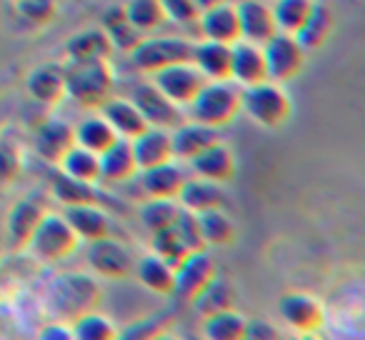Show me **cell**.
Wrapping results in <instances>:
<instances>
[{
    "label": "cell",
    "instance_id": "d590c367",
    "mask_svg": "<svg viewBox=\"0 0 365 340\" xmlns=\"http://www.w3.org/2000/svg\"><path fill=\"white\" fill-rule=\"evenodd\" d=\"M123 13L130 21V26L138 28L140 33L158 31L168 21L160 0H125Z\"/></svg>",
    "mask_w": 365,
    "mask_h": 340
},
{
    "label": "cell",
    "instance_id": "83f0119b",
    "mask_svg": "<svg viewBox=\"0 0 365 340\" xmlns=\"http://www.w3.org/2000/svg\"><path fill=\"white\" fill-rule=\"evenodd\" d=\"M230 61H233V48L228 43L203 41L198 46H193V66L208 81H228Z\"/></svg>",
    "mask_w": 365,
    "mask_h": 340
},
{
    "label": "cell",
    "instance_id": "6da1fadb",
    "mask_svg": "<svg viewBox=\"0 0 365 340\" xmlns=\"http://www.w3.org/2000/svg\"><path fill=\"white\" fill-rule=\"evenodd\" d=\"M188 118L210 128H223L243 113V88L228 81H208L188 103Z\"/></svg>",
    "mask_w": 365,
    "mask_h": 340
},
{
    "label": "cell",
    "instance_id": "bcb514c9",
    "mask_svg": "<svg viewBox=\"0 0 365 340\" xmlns=\"http://www.w3.org/2000/svg\"><path fill=\"white\" fill-rule=\"evenodd\" d=\"M23 170V155L16 143L0 138V183H11Z\"/></svg>",
    "mask_w": 365,
    "mask_h": 340
},
{
    "label": "cell",
    "instance_id": "44dd1931",
    "mask_svg": "<svg viewBox=\"0 0 365 340\" xmlns=\"http://www.w3.org/2000/svg\"><path fill=\"white\" fill-rule=\"evenodd\" d=\"M26 88L33 101L43 105H58L66 98V68L58 63H43L31 71Z\"/></svg>",
    "mask_w": 365,
    "mask_h": 340
},
{
    "label": "cell",
    "instance_id": "7c38bea8",
    "mask_svg": "<svg viewBox=\"0 0 365 340\" xmlns=\"http://www.w3.org/2000/svg\"><path fill=\"white\" fill-rule=\"evenodd\" d=\"M130 101L135 103V108L140 110V115L145 118L148 125L168 128V130H173V128L182 123L180 105H175L170 98L163 96L153 83H143V86H138L135 91H133Z\"/></svg>",
    "mask_w": 365,
    "mask_h": 340
},
{
    "label": "cell",
    "instance_id": "ba28073f",
    "mask_svg": "<svg viewBox=\"0 0 365 340\" xmlns=\"http://www.w3.org/2000/svg\"><path fill=\"white\" fill-rule=\"evenodd\" d=\"M86 260H88V268L106 280L128 278V275H133V265H135L130 248L123 245L120 240L110 238V235L91 240L86 250Z\"/></svg>",
    "mask_w": 365,
    "mask_h": 340
},
{
    "label": "cell",
    "instance_id": "cb8c5ba5",
    "mask_svg": "<svg viewBox=\"0 0 365 340\" xmlns=\"http://www.w3.org/2000/svg\"><path fill=\"white\" fill-rule=\"evenodd\" d=\"M133 275L143 288H148L155 295H173V290H175V268L158 253H148L138 258L133 265Z\"/></svg>",
    "mask_w": 365,
    "mask_h": 340
},
{
    "label": "cell",
    "instance_id": "9a60e30c",
    "mask_svg": "<svg viewBox=\"0 0 365 340\" xmlns=\"http://www.w3.org/2000/svg\"><path fill=\"white\" fill-rule=\"evenodd\" d=\"M33 145H36V153L43 160L56 163L58 165V160L66 155L68 148L76 145V128H73L71 123L61 120V118H48L36 130Z\"/></svg>",
    "mask_w": 365,
    "mask_h": 340
},
{
    "label": "cell",
    "instance_id": "f35d334b",
    "mask_svg": "<svg viewBox=\"0 0 365 340\" xmlns=\"http://www.w3.org/2000/svg\"><path fill=\"white\" fill-rule=\"evenodd\" d=\"M180 213V203L175 198H148V203L140 205V223L150 233H158L163 228H170Z\"/></svg>",
    "mask_w": 365,
    "mask_h": 340
},
{
    "label": "cell",
    "instance_id": "484cf974",
    "mask_svg": "<svg viewBox=\"0 0 365 340\" xmlns=\"http://www.w3.org/2000/svg\"><path fill=\"white\" fill-rule=\"evenodd\" d=\"M66 51L71 63H91V61H110L113 43L103 28H88L81 31L66 43Z\"/></svg>",
    "mask_w": 365,
    "mask_h": 340
},
{
    "label": "cell",
    "instance_id": "9c48e42d",
    "mask_svg": "<svg viewBox=\"0 0 365 340\" xmlns=\"http://www.w3.org/2000/svg\"><path fill=\"white\" fill-rule=\"evenodd\" d=\"M265 56V71H268V81L273 83H288L300 76L305 66V51L295 36L290 33H275L268 43L263 46Z\"/></svg>",
    "mask_w": 365,
    "mask_h": 340
},
{
    "label": "cell",
    "instance_id": "4316f807",
    "mask_svg": "<svg viewBox=\"0 0 365 340\" xmlns=\"http://www.w3.org/2000/svg\"><path fill=\"white\" fill-rule=\"evenodd\" d=\"M101 115L110 123V128L118 135L128 138V140H133L138 133H143L148 128L145 118L140 115V110H138L130 98H108L101 105Z\"/></svg>",
    "mask_w": 365,
    "mask_h": 340
},
{
    "label": "cell",
    "instance_id": "ab89813d",
    "mask_svg": "<svg viewBox=\"0 0 365 340\" xmlns=\"http://www.w3.org/2000/svg\"><path fill=\"white\" fill-rule=\"evenodd\" d=\"M193 305L203 318H208V315H215V313H220V310L235 308V290L230 288V283L215 278L213 283L193 300Z\"/></svg>",
    "mask_w": 365,
    "mask_h": 340
},
{
    "label": "cell",
    "instance_id": "277c9868",
    "mask_svg": "<svg viewBox=\"0 0 365 340\" xmlns=\"http://www.w3.org/2000/svg\"><path fill=\"white\" fill-rule=\"evenodd\" d=\"M243 113H248L250 120H255L258 125L278 130L293 115V101L280 88V83L263 81L243 88Z\"/></svg>",
    "mask_w": 365,
    "mask_h": 340
},
{
    "label": "cell",
    "instance_id": "5bb4252c",
    "mask_svg": "<svg viewBox=\"0 0 365 340\" xmlns=\"http://www.w3.org/2000/svg\"><path fill=\"white\" fill-rule=\"evenodd\" d=\"M235 8H238V21H240V41L265 46L278 33L273 8L270 6H265L260 0H243Z\"/></svg>",
    "mask_w": 365,
    "mask_h": 340
},
{
    "label": "cell",
    "instance_id": "f546056e",
    "mask_svg": "<svg viewBox=\"0 0 365 340\" xmlns=\"http://www.w3.org/2000/svg\"><path fill=\"white\" fill-rule=\"evenodd\" d=\"M333 28H335V18H333V13L328 11V6L313 3L310 16L305 18L300 31L295 33V41L300 43V48H303L305 53L320 51V48L328 43V38L333 36Z\"/></svg>",
    "mask_w": 365,
    "mask_h": 340
},
{
    "label": "cell",
    "instance_id": "2e32d148",
    "mask_svg": "<svg viewBox=\"0 0 365 340\" xmlns=\"http://www.w3.org/2000/svg\"><path fill=\"white\" fill-rule=\"evenodd\" d=\"M185 178L188 175H185L182 165L173 160L138 170V180H140V188L148 198H178Z\"/></svg>",
    "mask_w": 365,
    "mask_h": 340
},
{
    "label": "cell",
    "instance_id": "836d02e7",
    "mask_svg": "<svg viewBox=\"0 0 365 340\" xmlns=\"http://www.w3.org/2000/svg\"><path fill=\"white\" fill-rule=\"evenodd\" d=\"M200 235H203L208 248H220V245H230L235 240V225L228 215L220 208H210L198 213Z\"/></svg>",
    "mask_w": 365,
    "mask_h": 340
},
{
    "label": "cell",
    "instance_id": "ac0fdd59",
    "mask_svg": "<svg viewBox=\"0 0 365 340\" xmlns=\"http://www.w3.org/2000/svg\"><path fill=\"white\" fill-rule=\"evenodd\" d=\"M198 28L200 36L205 41H218V43H233L240 41V21H238V8L233 3H220L215 8H208V11L200 13L198 18Z\"/></svg>",
    "mask_w": 365,
    "mask_h": 340
},
{
    "label": "cell",
    "instance_id": "ffe728a7",
    "mask_svg": "<svg viewBox=\"0 0 365 340\" xmlns=\"http://www.w3.org/2000/svg\"><path fill=\"white\" fill-rule=\"evenodd\" d=\"M233 61H230V78L238 86H255V83L268 81V71H265V56L263 46H255L248 41L233 43Z\"/></svg>",
    "mask_w": 365,
    "mask_h": 340
},
{
    "label": "cell",
    "instance_id": "60d3db41",
    "mask_svg": "<svg viewBox=\"0 0 365 340\" xmlns=\"http://www.w3.org/2000/svg\"><path fill=\"white\" fill-rule=\"evenodd\" d=\"M313 11V0H275L273 6V18L280 33H295L300 31V26L305 23V18Z\"/></svg>",
    "mask_w": 365,
    "mask_h": 340
},
{
    "label": "cell",
    "instance_id": "3957f363",
    "mask_svg": "<svg viewBox=\"0 0 365 340\" xmlns=\"http://www.w3.org/2000/svg\"><path fill=\"white\" fill-rule=\"evenodd\" d=\"M51 310L61 320H76L78 315L101 305V285L88 273H63L51 285Z\"/></svg>",
    "mask_w": 365,
    "mask_h": 340
},
{
    "label": "cell",
    "instance_id": "8992f818",
    "mask_svg": "<svg viewBox=\"0 0 365 340\" xmlns=\"http://www.w3.org/2000/svg\"><path fill=\"white\" fill-rule=\"evenodd\" d=\"M193 46L185 38H143L130 51V61L140 73L153 76L168 66L193 61Z\"/></svg>",
    "mask_w": 365,
    "mask_h": 340
},
{
    "label": "cell",
    "instance_id": "681fc988",
    "mask_svg": "<svg viewBox=\"0 0 365 340\" xmlns=\"http://www.w3.org/2000/svg\"><path fill=\"white\" fill-rule=\"evenodd\" d=\"M41 338L43 340H71L73 338V328L66 323H53V325H46L41 330Z\"/></svg>",
    "mask_w": 365,
    "mask_h": 340
},
{
    "label": "cell",
    "instance_id": "52a82bcc",
    "mask_svg": "<svg viewBox=\"0 0 365 340\" xmlns=\"http://www.w3.org/2000/svg\"><path fill=\"white\" fill-rule=\"evenodd\" d=\"M215 278H218V265H215L213 255L208 253V248L193 250L175 265V290H173V295H178L185 303H193Z\"/></svg>",
    "mask_w": 365,
    "mask_h": 340
},
{
    "label": "cell",
    "instance_id": "f6af8a7d",
    "mask_svg": "<svg viewBox=\"0 0 365 340\" xmlns=\"http://www.w3.org/2000/svg\"><path fill=\"white\" fill-rule=\"evenodd\" d=\"M175 320L173 313H158L155 318H148V320H140V323H133L128 328H123L118 333V338H125V340H140V338H155L160 335L163 330H168Z\"/></svg>",
    "mask_w": 365,
    "mask_h": 340
},
{
    "label": "cell",
    "instance_id": "4dcf8cb0",
    "mask_svg": "<svg viewBox=\"0 0 365 340\" xmlns=\"http://www.w3.org/2000/svg\"><path fill=\"white\" fill-rule=\"evenodd\" d=\"M58 170L71 178L78 180H88V183H98L101 180V163H98V153L88 150L83 145H73L68 148L66 155L58 160Z\"/></svg>",
    "mask_w": 365,
    "mask_h": 340
},
{
    "label": "cell",
    "instance_id": "b9f144b4",
    "mask_svg": "<svg viewBox=\"0 0 365 340\" xmlns=\"http://www.w3.org/2000/svg\"><path fill=\"white\" fill-rule=\"evenodd\" d=\"M13 3L18 18L31 28L48 26L58 13V0H13Z\"/></svg>",
    "mask_w": 365,
    "mask_h": 340
},
{
    "label": "cell",
    "instance_id": "e0dca14e",
    "mask_svg": "<svg viewBox=\"0 0 365 340\" xmlns=\"http://www.w3.org/2000/svg\"><path fill=\"white\" fill-rule=\"evenodd\" d=\"M190 168H193V173L198 178L205 180H213V183H230L235 178V155L228 145L223 143H213L208 145L203 153H198L195 158H190Z\"/></svg>",
    "mask_w": 365,
    "mask_h": 340
},
{
    "label": "cell",
    "instance_id": "f907efd6",
    "mask_svg": "<svg viewBox=\"0 0 365 340\" xmlns=\"http://www.w3.org/2000/svg\"><path fill=\"white\" fill-rule=\"evenodd\" d=\"M193 3L198 6V11L203 13V11H208V8L220 6V3H228V0H193Z\"/></svg>",
    "mask_w": 365,
    "mask_h": 340
},
{
    "label": "cell",
    "instance_id": "5b68a950",
    "mask_svg": "<svg viewBox=\"0 0 365 340\" xmlns=\"http://www.w3.org/2000/svg\"><path fill=\"white\" fill-rule=\"evenodd\" d=\"M81 245V238L76 235V230L71 228V223L66 220L63 213H51L46 210V215L38 223L36 233H33L28 250L33 253V258H38L41 263H61V260L71 258Z\"/></svg>",
    "mask_w": 365,
    "mask_h": 340
},
{
    "label": "cell",
    "instance_id": "d6986e66",
    "mask_svg": "<svg viewBox=\"0 0 365 340\" xmlns=\"http://www.w3.org/2000/svg\"><path fill=\"white\" fill-rule=\"evenodd\" d=\"M130 145H133V155H135V163H138V170L173 160V138L168 128L148 125L145 130L133 138Z\"/></svg>",
    "mask_w": 365,
    "mask_h": 340
},
{
    "label": "cell",
    "instance_id": "ee69618b",
    "mask_svg": "<svg viewBox=\"0 0 365 340\" xmlns=\"http://www.w3.org/2000/svg\"><path fill=\"white\" fill-rule=\"evenodd\" d=\"M173 228H175L178 238L185 243V248H188L190 253H193V250H205V248H208V245H205V240H203V235H200L198 213H193V210L180 208V213H178Z\"/></svg>",
    "mask_w": 365,
    "mask_h": 340
},
{
    "label": "cell",
    "instance_id": "7dc6e473",
    "mask_svg": "<svg viewBox=\"0 0 365 340\" xmlns=\"http://www.w3.org/2000/svg\"><path fill=\"white\" fill-rule=\"evenodd\" d=\"M163 11H165V18L180 23V26H193L198 23L200 11L193 0H160Z\"/></svg>",
    "mask_w": 365,
    "mask_h": 340
},
{
    "label": "cell",
    "instance_id": "603a6c76",
    "mask_svg": "<svg viewBox=\"0 0 365 340\" xmlns=\"http://www.w3.org/2000/svg\"><path fill=\"white\" fill-rule=\"evenodd\" d=\"M173 158H180V160H190L198 153H203L208 145L220 140L218 128L203 125V123H180V125L173 128Z\"/></svg>",
    "mask_w": 365,
    "mask_h": 340
},
{
    "label": "cell",
    "instance_id": "1f68e13d",
    "mask_svg": "<svg viewBox=\"0 0 365 340\" xmlns=\"http://www.w3.org/2000/svg\"><path fill=\"white\" fill-rule=\"evenodd\" d=\"M118 133L110 128V123L98 113V115L83 118L76 125V143L93 153H103L106 148H110L118 140Z\"/></svg>",
    "mask_w": 365,
    "mask_h": 340
},
{
    "label": "cell",
    "instance_id": "7402d4cb",
    "mask_svg": "<svg viewBox=\"0 0 365 340\" xmlns=\"http://www.w3.org/2000/svg\"><path fill=\"white\" fill-rule=\"evenodd\" d=\"M98 163H101V180L106 183H125L138 175V163L128 138H118L110 148L98 153Z\"/></svg>",
    "mask_w": 365,
    "mask_h": 340
},
{
    "label": "cell",
    "instance_id": "8d00e7d4",
    "mask_svg": "<svg viewBox=\"0 0 365 340\" xmlns=\"http://www.w3.org/2000/svg\"><path fill=\"white\" fill-rule=\"evenodd\" d=\"M103 31L108 33L113 48H120V51H125V53H130L133 48L143 41V33L130 26V21L125 18L123 8H110V13L103 18Z\"/></svg>",
    "mask_w": 365,
    "mask_h": 340
},
{
    "label": "cell",
    "instance_id": "d6a6232c",
    "mask_svg": "<svg viewBox=\"0 0 365 340\" xmlns=\"http://www.w3.org/2000/svg\"><path fill=\"white\" fill-rule=\"evenodd\" d=\"M245 328H248V318L240 315L235 308H228L205 318L203 335L210 340H243Z\"/></svg>",
    "mask_w": 365,
    "mask_h": 340
},
{
    "label": "cell",
    "instance_id": "74e56055",
    "mask_svg": "<svg viewBox=\"0 0 365 340\" xmlns=\"http://www.w3.org/2000/svg\"><path fill=\"white\" fill-rule=\"evenodd\" d=\"M73 338L78 340H113L118 338V328L113 325V320L108 315H103L101 310H88V313L78 315L73 320Z\"/></svg>",
    "mask_w": 365,
    "mask_h": 340
},
{
    "label": "cell",
    "instance_id": "f1b7e54d",
    "mask_svg": "<svg viewBox=\"0 0 365 340\" xmlns=\"http://www.w3.org/2000/svg\"><path fill=\"white\" fill-rule=\"evenodd\" d=\"M178 200H180V208L193 210V213H203V210L210 208H223L225 195L220 183H213V180L205 178H185L180 193H178Z\"/></svg>",
    "mask_w": 365,
    "mask_h": 340
},
{
    "label": "cell",
    "instance_id": "30bf717a",
    "mask_svg": "<svg viewBox=\"0 0 365 340\" xmlns=\"http://www.w3.org/2000/svg\"><path fill=\"white\" fill-rule=\"evenodd\" d=\"M205 83H208V78L193 66V61L175 63V66H168L163 71L153 73V86L165 98H170L175 105H188Z\"/></svg>",
    "mask_w": 365,
    "mask_h": 340
},
{
    "label": "cell",
    "instance_id": "e575fe53",
    "mask_svg": "<svg viewBox=\"0 0 365 340\" xmlns=\"http://www.w3.org/2000/svg\"><path fill=\"white\" fill-rule=\"evenodd\" d=\"M53 195H56L63 205L101 203V195L96 193V183L71 178V175L61 173V170H58V175L53 178Z\"/></svg>",
    "mask_w": 365,
    "mask_h": 340
},
{
    "label": "cell",
    "instance_id": "c3c4849f",
    "mask_svg": "<svg viewBox=\"0 0 365 340\" xmlns=\"http://www.w3.org/2000/svg\"><path fill=\"white\" fill-rule=\"evenodd\" d=\"M245 338L253 340H273L278 338L275 328L270 323H263V320H248V328H245Z\"/></svg>",
    "mask_w": 365,
    "mask_h": 340
},
{
    "label": "cell",
    "instance_id": "8fae6325",
    "mask_svg": "<svg viewBox=\"0 0 365 340\" xmlns=\"http://www.w3.org/2000/svg\"><path fill=\"white\" fill-rule=\"evenodd\" d=\"M46 215V208H43L38 200L33 198H23L8 210L6 215V245L11 253H23L28 250V243H31L33 233H36L38 223Z\"/></svg>",
    "mask_w": 365,
    "mask_h": 340
},
{
    "label": "cell",
    "instance_id": "7a4b0ae2",
    "mask_svg": "<svg viewBox=\"0 0 365 340\" xmlns=\"http://www.w3.org/2000/svg\"><path fill=\"white\" fill-rule=\"evenodd\" d=\"M115 76L108 61L71 63L66 68V96L88 110H101V105L113 98Z\"/></svg>",
    "mask_w": 365,
    "mask_h": 340
},
{
    "label": "cell",
    "instance_id": "7bdbcfd3",
    "mask_svg": "<svg viewBox=\"0 0 365 340\" xmlns=\"http://www.w3.org/2000/svg\"><path fill=\"white\" fill-rule=\"evenodd\" d=\"M153 253H158L163 260H168V263L175 268L190 250L185 248V243L178 238L175 228L170 225V228H163V230H158V233H153Z\"/></svg>",
    "mask_w": 365,
    "mask_h": 340
},
{
    "label": "cell",
    "instance_id": "d4e9b609",
    "mask_svg": "<svg viewBox=\"0 0 365 340\" xmlns=\"http://www.w3.org/2000/svg\"><path fill=\"white\" fill-rule=\"evenodd\" d=\"M63 215H66V220L71 223V228L76 230L78 238L86 240V243L110 235V220H108L106 210H103L98 203L66 205Z\"/></svg>",
    "mask_w": 365,
    "mask_h": 340
},
{
    "label": "cell",
    "instance_id": "4fadbf2b",
    "mask_svg": "<svg viewBox=\"0 0 365 340\" xmlns=\"http://www.w3.org/2000/svg\"><path fill=\"white\" fill-rule=\"evenodd\" d=\"M278 310L283 315V320L298 333H315L320 330L325 320V310L313 295L305 293H288L280 298Z\"/></svg>",
    "mask_w": 365,
    "mask_h": 340
}]
</instances>
